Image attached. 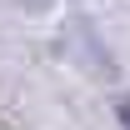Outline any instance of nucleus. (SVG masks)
I'll use <instances>...</instances> for the list:
<instances>
[{"instance_id":"obj_1","label":"nucleus","mask_w":130,"mask_h":130,"mask_svg":"<svg viewBox=\"0 0 130 130\" xmlns=\"http://www.w3.org/2000/svg\"><path fill=\"white\" fill-rule=\"evenodd\" d=\"M120 125L130 130V100H125V105H120Z\"/></svg>"}]
</instances>
